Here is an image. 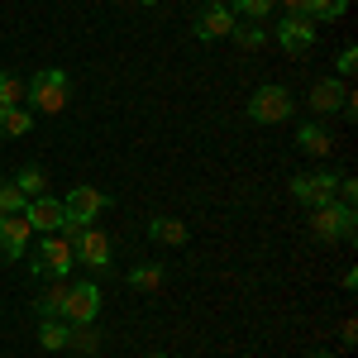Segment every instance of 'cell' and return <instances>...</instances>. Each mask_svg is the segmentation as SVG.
Wrapping results in <instances>:
<instances>
[{"label": "cell", "mask_w": 358, "mask_h": 358, "mask_svg": "<svg viewBox=\"0 0 358 358\" xmlns=\"http://www.w3.org/2000/svg\"><path fill=\"white\" fill-rule=\"evenodd\" d=\"M24 86H29V106H38L43 115H62L72 101V82H67L62 67H38Z\"/></svg>", "instance_id": "6da1fadb"}, {"label": "cell", "mask_w": 358, "mask_h": 358, "mask_svg": "<svg viewBox=\"0 0 358 358\" xmlns=\"http://www.w3.org/2000/svg\"><path fill=\"white\" fill-rule=\"evenodd\" d=\"M310 229H315V239L339 244V239H354V234H358V215H354V206L325 201V206H315V210H310Z\"/></svg>", "instance_id": "7a4b0ae2"}, {"label": "cell", "mask_w": 358, "mask_h": 358, "mask_svg": "<svg viewBox=\"0 0 358 358\" xmlns=\"http://www.w3.org/2000/svg\"><path fill=\"white\" fill-rule=\"evenodd\" d=\"M310 115H344V120H354L358 96L339 77H320V82L310 86Z\"/></svg>", "instance_id": "3957f363"}, {"label": "cell", "mask_w": 358, "mask_h": 358, "mask_svg": "<svg viewBox=\"0 0 358 358\" xmlns=\"http://www.w3.org/2000/svg\"><path fill=\"white\" fill-rule=\"evenodd\" d=\"M287 115H292V91H287V86L268 82V86H258V91L248 96V120H253V124H282Z\"/></svg>", "instance_id": "277c9868"}, {"label": "cell", "mask_w": 358, "mask_h": 358, "mask_svg": "<svg viewBox=\"0 0 358 358\" xmlns=\"http://www.w3.org/2000/svg\"><path fill=\"white\" fill-rule=\"evenodd\" d=\"M273 38H277V48L282 53H310L315 48V38H320V29H315V20H306V15H282L273 29Z\"/></svg>", "instance_id": "5b68a950"}, {"label": "cell", "mask_w": 358, "mask_h": 358, "mask_svg": "<svg viewBox=\"0 0 358 358\" xmlns=\"http://www.w3.org/2000/svg\"><path fill=\"white\" fill-rule=\"evenodd\" d=\"M96 315H101V287L96 282H72L67 301H62V320L67 325H91Z\"/></svg>", "instance_id": "8992f818"}, {"label": "cell", "mask_w": 358, "mask_h": 358, "mask_svg": "<svg viewBox=\"0 0 358 358\" xmlns=\"http://www.w3.org/2000/svg\"><path fill=\"white\" fill-rule=\"evenodd\" d=\"M72 263H77L72 244H67V239H57V234H48L43 248H38V258L29 263V273H34V277H67V273H72Z\"/></svg>", "instance_id": "52a82bcc"}, {"label": "cell", "mask_w": 358, "mask_h": 358, "mask_svg": "<svg viewBox=\"0 0 358 358\" xmlns=\"http://www.w3.org/2000/svg\"><path fill=\"white\" fill-rule=\"evenodd\" d=\"M334 187H339V177L334 172H296L292 177V201H301V206H325L334 201Z\"/></svg>", "instance_id": "ba28073f"}, {"label": "cell", "mask_w": 358, "mask_h": 358, "mask_svg": "<svg viewBox=\"0 0 358 358\" xmlns=\"http://www.w3.org/2000/svg\"><path fill=\"white\" fill-rule=\"evenodd\" d=\"M192 29H196V38H201V43H215V38H229V29H234V10H229L224 0H206Z\"/></svg>", "instance_id": "9c48e42d"}, {"label": "cell", "mask_w": 358, "mask_h": 358, "mask_svg": "<svg viewBox=\"0 0 358 358\" xmlns=\"http://www.w3.org/2000/svg\"><path fill=\"white\" fill-rule=\"evenodd\" d=\"M29 239H34V229H29L24 210L20 215H0V263H20Z\"/></svg>", "instance_id": "30bf717a"}, {"label": "cell", "mask_w": 358, "mask_h": 358, "mask_svg": "<svg viewBox=\"0 0 358 358\" xmlns=\"http://www.w3.org/2000/svg\"><path fill=\"white\" fill-rule=\"evenodd\" d=\"M106 206H110V196L96 192V187H72V192H67V201H62L67 220H77V224H91L101 210H106Z\"/></svg>", "instance_id": "8fae6325"}, {"label": "cell", "mask_w": 358, "mask_h": 358, "mask_svg": "<svg viewBox=\"0 0 358 358\" xmlns=\"http://www.w3.org/2000/svg\"><path fill=\"white\" fill-rule=\"evenodd\" d=\"M72 253H77V263L96 268V273H106V268H110V239H106L96 224H86V229H82V239L72 244Z\"/></svg>", "instance_id": "7c38bea8"}, {"label": "cell", "mask_w": 358, "mask_h": 358, "mask_svg": "<svg viewBox=\"0 0 358 358\" xmlns=\"http://www.w3.org/2000/svg\"><path fill=\"white\" fill-rule=\"evenodd\" d=\"M24 220H29V229L57 234V224L67 220V210H62V201H57V196H34V201L24 206Z\"/></svg>", "instance_id": "4fadbf2b"}, {"label": "cell", "mask_w": 358, "mask_h": 358, "mask_svg": "<svg viewBox=\"0 0 358 358\" xmlns=\"http://www.w3.org/2000/svg\"><path fill=\"white\" fill-rule=\"evenodd\" d=\"M143 229H148V239H153V244H167V248H182L187 239H192V229H187L182 220H172V215H153Z\"/></svg>", "instance_id": "5bb4252c"}, {"label": "cell", "mask_w": 358, "mask_h": 358, "mask_svg": "<svg viewBox=\"0 0 358 358\" xmlns=\"http://www.w3.org/2000/svg\"><path fill=\"white\" fill-rule=\"evenodd\" d=\"M296 143H301L306 153H315V158H330V148H334L330 129H325L320 120H310V124H301V134H296Z\"/></svg>", "instance_id": "9a60e30c"}, {"label": "cell", "mask_w": 358, "mask_h": 358, "mask_svg": "<svg viewBox=\"0 0 358 358\" xmlns=\"http://www.w3.org/2000/svg\"><path fill=\"white\" fill-rule=\"evenodd\" d=\"M34 129V115L24 106H0V134L5 138H24Z\"/></svg>", "instance_id": "2e32d148"}, {"label": "cell", "mask_w": 358, "mask_h": 358, "mask_svg": "<svg viewBox=\"0 0 358 358\" xmlns=\"http://www.w3.org/2000/svg\"><path fill=\"white\" fill-rule=\"evenodd\" d=\"M62 301H67V277H53V287L34 301V310H38V320H48V315H57L62 320Z\"/></svg>", "instance_id": "e0dca14e"}, {"label": "cell", "mask_w": 358, "mask_h": 358, "mask_svg": "<svg viewBox=\"0 0 358 358\" xmlns=\"http://www.w3.org/2000/svg\"><path fill=\"white\" fill-rule=\"evenodd\" d=\"M10 182L24 192V201H34V196H48V172H43V167H20Z\"/></svg>", "instance_id": "ac0fdd59"}, {"label": "cell", "mask_w": 358, "mask_h": 358, "mask_svg": "<svg viewBox=\"0 0 358 358\" xmlns=\"http://www.w3.org/2000/svg\"><path fill=\"white\" fill-rule=\"evenodd\" d=\"M229 38L239 43V48H263L268 43V24H253V20H234V29H229Z\"/></svg>", "instance_id": "d6986e66"}, {"label": "cell", "mask_w": 358, "mask_h": 358, "mask_svg": "<svg viewBox=\"0 0 358 358\" xmlns=\"http://www.w3.org/2000/svg\"><path fill=\"white\" fill-rule=\"evenodd\" d=\"M129 287L134 292H158L163 287V263H134L129 268Z\"/></svg>", "instance_id": "ffe728a7"}, {"label": "cell", "mask_w": 358, "mask_h": 358, "mask_svg": "<svg viewBox=\"0 0 358 358\" xmlns=\"http://www.w3.org/2000/svg\"><path fill=\"white\" fill-rule=\"evenodd\" d=\"M67 334H72V325L57 320V315L38 320V344H43V349H67Z\"/></svg>", "instance_id": "44dd1931"}, {"label": "cell", "mask_w": 358, "mask_h": 358, "mask_svg": "<svg viewBox=\"0 0 358 358\" xmlns=\"http://www.w3.org/2000/svg\"><path fill=\"white\" fill-rule=\"evenodd\" d=\"M24 101H29L24 77H15L10 67H0V106H24Z\"/></svg>", "instance_id": "7402d4cb"}, {"label": "cell", "mask_w": 358, "mask_h": 358, "mask_svg": "<svg viewBox=\"0 0 358 358\" xmlns=\"http://www.w3.org/2000/svg\"><path fill=\"white\" fill-rule=\"evenodd\" d=\"M229 10H234V20H253V24H263V20L273 15V0H234Z\"/></svg>", "instance_id": "603a6c76"}, {"label": "cell", "mask_w": 358, "mask_h": 358, "mask_svg": "<svg viewBox=\"0 0 358 358\" xmlns=\"http://www.w3.org/2000/svg\"><path fill=\"white\" fill-rule=\"evenodd\" d=\"M344 10H349V0H306V20H315V24L320 20H339Z\"/></svg>", "instance_id": "cb8c5ba5"}, {"label": "cell", "mask_w": 358, "mask_h": 358, "mask_svg": "<svg viewBox=\"0 0 358 358\" xmlns=\"http://www.w3.org/2000/svg\"><path fill=\"white\" fill-rule=\"evenodd\" d=\"M24 206H29L24 192H20L15 182H5V177H0V215H20Z\"/></svg>", "instance_id": "d4e9b609"}, {"label": "cell", "mask_w": 358, "mask_h": 358, "mask_svg": "<svg viewBox=\"0 0 358 358\" xmlns=\"http://www.w3.org/2000/svg\"><path fill=\"white\" fill-rule=\"evenodd\" d=\"M67 344H72V349H82V354H91V349L101 344V334L91 330V325H72V334H67Z\"/></svg>", "instance_id": "484cf974"}, {"label": "cell", "mask_w": 358, "mask_h": 358, "mask_svg": "<svg viewBox=\"0 0 358 358\" xmlns=\"http://www.w3.org/2000/svg\"><path fill=\"white\" fill-rule=\"evenodd\" d=\"M354 67H358V48L349 43V48L339 53V62H334V72H339V82H344V77H354Z\"/></svg>", "instance_id": "4316f807"}, {"label": "cell", "mask_w": 358, "mask_h": 358, "mask_svg": "<svg viewBox=\"0 0 358 358\" xmlns=\"http://www.w3.org/2000/svg\"><path fill=\"white\" fill-rule=\"evenodd\" d=\"M339 339L354 344V339H358V320H344V325H339Z\"/></svg>", "instance_id": "83f0119b"}, {"label": "cell", "mask_w": 358, "mask_h": 358, "mask_svg": "<svg viewBox=\"0 0 358 358\" xmlns=\"http://www.w3.org/2000/svg\"><path fill=\"white\" fill-rule=\"evenodd\" d=\"M287 5V15H306V0H282Z\"/></svg>", "instance_id": "f1b7e54d"}, {"label": "cell", "mask_w": 358, "mask_h": 358, "mask_svg": "<svg viewBox=\"0 0 358 358\" xmlns=\"http://www.w3.org/2000/svg\"><path fill=\"white\" fill-rule=\"evenodd\" d=\"M310 358H334V354H330V349H320V354H310Z\"/></svg>", "instance_id": "f546056e"}, {"label": "cell", "mask_w": 358, "mask_h": 358, "mask_svg": "<svg viewBox=\"0 0 358 358\" xmlns=\"http://www.w3.org/2000/svg\"><path fill=\"white\" fill-rule=\"evenodd\" d=\"M134 5H163V0H134Z\"/></svg>", "instance_id": "4dcf8cb0"}, {"label": "cell", "mask_w": 358, "mask_h": 358, "mask_svg": "<svg viewBox=\"0 0 358 358\" xmlns=\"http://www.w3.org/2000/svg\"><path fill=\"white\" fill-rule=\"evenodd\" d=\"M148 358H167V354H148Z\"/></svg>", "instance_id": "1f68e13d"}]
</instances>
